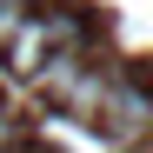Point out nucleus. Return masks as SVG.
<instances>
[{"instance_id":"f03ea898","label":"nucleus","mask_w":153,"mask_h":153,"mask_svg":"<svg viewBox=\"0 0 153 153\" xmlns=\"http://www.w3.org/2000/svg\"><path fill=\"white\" fill-rule=\"evenodd\" d=\"M13 146H20V120L0 107V153H13Z\"/></svg>"},{"instance_id":"f257e3e1","label":"nucleus","mask_w":153,"mask_h":153,"mask_svg":"<svg viewBox=\"0 0 153 153\" xmlns=\"http://www.w3.org/2000/svg\"><path fill=\"white\" fill-rule=\"evenodd\" d=\"M27 13H33V0H0V47L27 27Z\"/></svg>"}]
</instances>
